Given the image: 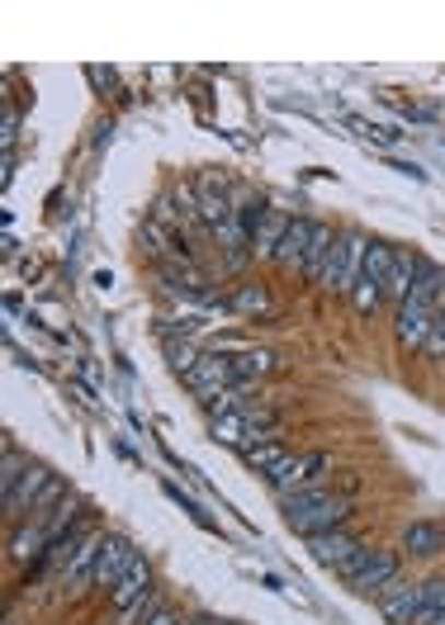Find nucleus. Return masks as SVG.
<instances>
[{
	"label": "nucleus",
	"mask_w": 445,
	"mask_h": 625,
	"mask_svg": "<svg viewBox=\"0 0 445 625\" xmlns=\"http://www.w3.org/2000/svg\"><path fill=\"white\" fill-rule=\"evenodd\" d=\"M441 298H445V270L436 261L418 266V280H412V294L394 308V337L403 351H422L426 346V332H432L436 312H441Z\"/></svg>",
	"instance_id": "obj_1"
},
{
	"label": "nucleus",
	"mask_w": 445,
	"mask_h": 625,
	"mask_svg": "<svg viewBox=\"0 0 445 625\" xmlns=\"http://www.w3.org/2000/svg\"><path fill=\"white\" fill-rule=\"evenodd\" d=\"M280 507H284V526H290L294 535H304V540L323 535V531H341V526L355 517V497L337 493L332 483L298 493V497H290V503H280Z\"/></svg>",
	"instance_id": "obj_2"
},
{
	"label": "nucleus",
	"mask_w": 445,
	"mask_h": 625,
	"mask_svg": "<svg viewBox=\"0 0 445 625\" xmlns=\"http://www.w3.org/2000/svg\"><path fill=\"white\" fill-rule=\"evenodd\" d=\"M398 574H403V550H389V545H365L347 568H337V578L355 597H379Z\"/></svg>",
	"instance_id": "obj_3"
},
{
	"label": "nucleus",
	"mask_w": 445,
	"mask_h": 625,
	"mask_svg": "<svg viewBox=\"0 0 445 625\" xmlns=\"http://www.w3.org/2000/svg\"><path fill=\"white\" fill-rule=\"evenodd\" d=\"M365 251H370V237L361 233V227H347V233H337V247L332 256H327V266H323V275L313 290H323V294H347L355 290V280H361V270H365Z\"/></svg>",
	"instance_id": "obj_4"
},
{
	"label": "nucleus",
	"mask_w": 445,
	"mask_h": 625,
	"mask_svg": "<svg viewBox=\"0 0 445 625\" xmlns=\"http://www.w3.org/2000/svg\"><path fill=\"white\" fill-rule=\"evenodd\" d=\"M327 474H332V455H327V450H294L290 460H284V464L276 469V474L266 479V488L276 493L280 503H290V497H298V493L332 483Z\"/></svg>",
	"instance_id": "obj_5"
},
{
	"label": "nucleus",
	"mask_w": 445,
	"mask_h": 625,
	"mask_svg": "<svg viewBox=\"0 0 445 625\" xmlns=\"http://www.w3.org/2000/svg\"><path fill=\"white\" fill-rule=\"evenodd\" d=\"M133 564H138V545H133V540H128L124 531H105V545H99V559H95V578H91V588L114 592V582H119Z\"/></svg>",
	"instance_id": "obj_6"
},
{
	"label": "nucleus",
	"mask_w": 445,
	"mask_h": 625,
	"mask_svg": "<svg viewBox=\"0 0 445 625\" xmlns=\"http://www.w3.org/2000/svg\"><path fill=\"white\" fill-rule=\"evenodd\" d=\"M185 384L199 393V403L213 393H223V389H233L237 375H233V351H204L199 355V365L185 375Z\"/></svg>",
	"instance_id": "obj_7"
},
{
	"label": "nucleus",
	"mask_w": 445,
	"mask_h": 625,
	"mask_svg": "<svg viewBox=\"0 0 445 625\" xmlns=\"http://www.w3.org/2000/svg\"><path fill=\"white\" fill-rule=\"evenodd\" d=\"M304 545H308V554H313V559H318L323 568H347V564L355 559V554H361V550L370 545V540H361L355 531H347V526H341V531H323V535H308Z\"/></svg>",
	"instance_id": "obj_8"
},
{
	"label": "nucleus",
	"mask_w": 445,
	"mask_h": 625,
	"mask_svg": "<svg viewBox=\"0 0 445 625\" xmlns=\"http://www.w3.org/2000/svg\"><path fill=\"white\" fill-rule=\"evenodd\" d=\"M52 483V469H43V464H28L24 469V479L14 483V488L5 493V526H20L28 521V511H34V503L43 497V488Z\"/></svg>",
	"instance_id": "obj_9"
},
{
	"label": "nucleus",
	"mask_w": 445,
	"mask_h": 625,
	"mask_svg": "<svg viewBox=\"0 0 445 625\" xmlns=\"http://www.w3.org/2000/svg\"><path fill=\"white\" fill-rule=\"evenodd\" d=\"M418 592H422V582H412L398 574L389 588H384L375 597V606H379V616L389 621V625H412V616H418Z\"/></svg>",
	"instance_id": "obj_10"
},
{
	"label": "nucleus",
	"mask_w": 445,
	"mask_h": 625,
	"mask_svg": "<svg viewBox=\"0 0 445 625\" xmlns=\"http://www.w3.org/2000/svg\"><path fill=\"white\" fill-rule=\"evenodd\" d=\"M313 219H304V213H294L290 219V227H284V241H280V251H276V266L280 275H298V270H304V256H308V241H313Z\"/></svg>",
	"instance_id": "obj_11"
},
{
	"label": "nucleus",
	"mask_w": 445,
	"mask_h": 625,
	"mask_svg": "<svg viewBox=\"0 0 445 625\" xmlns=\"http://www.w3.org/2000/svg\"><path fill=\"white\" fill-rule=\"evenodd\" d=\"M156 592V574H152V559L148 554H138V564L128 568V574L114 582V592H109V606L114 611H128V606H138L142 597H152Z\"/></svg>",
	"instance_id": "obj_12"
},
{
	"label": "nucleus",
	"mask_w": 445,
	"mask_h": 625,
	"mask_svg": "<svg viewBox=\"0 0 445 625\" xmlns=\"http://www.w3.org/2000/svg\"><path fill=\"white\" fill-rule=\"evenodd\" d=\"M398 550H403L408 559H436V554H445V526L441 521H408L403 535H398Z\"/></svg>",
	"instance_id": "obj_13"
},
{
	"label": "nucleus",
	"mask_w": 445,
	"mask_h": 625,
	"mask_svg": "<svg viewBox=\"0 0 445 625\" xmlns=\"http://www.w3.org/2000/svg\"><path fill=\"white\" fill-rule=\"evenodd\" d=\"M48 550H52V540L48 531H43V521H20V526H10V564H43L48 559Z\"/></svg>",
	"instance_id": "obj_14"
},
{
	"label": "nucleus",
	"mask_w": 445,
	"mask_h": 625,
	"mask_svg": "<svg viewBox=\"0 0 445 625\" xmlns=\"http://www.w3.org/2000/svg\"><path fill=\"white\" fill-rule=\"evenodd\" d=\"M276 369H280V355L270 351V346H242V351H233V375H237L242 389H256V384L270 379Z\"/></svg>",
	"instance_id": "obj_15"
},
{
	"label": "nucleus",
	"mask_w": 445,
	"mask_h": 625,
	"mask_svg": "<svg viewBox=\"0 0 445 625\" xmlns=\"http://www.w3.org/2000/svg\"><path fill=\"white\" fill-rule=\"evenodd\" d=\"M418 266H422V256L418 251H408V247H398L394 251V266H389V280H384V304H403V298L412 294V280H418Z\"/></svg>",
	"instance_id": "obj_16"
},
{
	"label": "nucleus",
	"mask_w": 445,
	"mask_h": 625,
	"mask_svg": "<svg viewBox=\"0 0 445 625\" xmlns=\"http://www.w3.org/2000/svg\"><path fill=\"white\" fill-rule=\"evenodd\" d=\"M223 308L237 312V318H266V312H270V290H266V284H256V280H237L233 290L223 294Z\"/></svg>",
	"instance_id": "obj_17"
},
{
	"label": "nucleus",
	"mask_w": 445,
	"mask_h": 625,
	"mask_svg": "<svg viewBox=\"0 0 445 625\" xmlns=\"http://www.w3.org/2000/svg\"><path fill=\"white\" fill-rule=\"evenodd\" d=\"M290 219H294V213H284V209H270L266 219H261V227H256V237H251V256H256V261H276Z\"/></svg>",
	"instance_id": "obj_18"
},
{
	"label": "nucleus",
	"mask_w": 445,
	"mask_h": 625,
	"mask_svg": "<svg viewBox=\"0 0 445 625\" xmlns=\"http://www.w3.org/2000/svg\"><path fill=\"white\" fill-rule=\"evenodd\" d=\"M237 455H242V464H247V469H256V474H266V479H270V474H276V469H280L284 460H290L294 450L284 446L280 436H270V440H256V446H242Z\"/></svg>",
	"instance_id": "obj_19"
},
{
	"label": "nucleus",
	"mask_w": 445,
	"mask_h": 625,
	"mask_svg": "<svg viewBox=\"0 0 445 625\" xmlns=\"http://www.w3.org/2000/svg\"><path fill=\"white\" fill-rule=\"evenodd\" d=\"M332 247H337V227L318 223V227H313V241H308V256H304V270H298V280H304V284H318V275H323V266H327V256H332Z\"/></svg>",
	"instance_id": "obj_20"
},
{
	"label": "nucleus",
	"mask_w": 445,
	"mask_h": 625,
	"mask_svg": "<svg viewBox=\"0 0 445 625\" xmlns=\"http://www.w3.org/2000/svg\"><path fill=\"white\" fill-rule=\"evenodd\" d=\"M445 616V574L422 578V592H418V616L412 625H436Z\"/></svg>",
	"instance_id": "obj_21"
},
{
	"label": "nucleus",
	"mask_w": 445,
	"mask_h": 625,
	"mask_svg": "<svg viewBox=\"0 0 445 625\" xmlns=\"http://www.w3.org/2000/svg\"><path fill=\"white\" fill-rule=\"evenodd\" d=\"M266 213H270V204L261 194H237V233L247 237V247H251V237H256V227H261Z\"/></svg>",
	"instance_id": "obj_22"
},
{
	"label": "nucleus",
	"mask_w": 445,
	"mask_h": 625,
	"mask_svg": "<svg viewBox=\"0 0 445 625\" xmlns=\"http://www.w3.org/2000/svg\"><path fill=\"white\" fill-rule=\"evenodd\" d=\"M199 355H204V351H199L195 341H166V361H171V369H176L180 379H185V375H190V369L199 365Z\"/></svg>",
	"instance_id": "obj_23"
},
{
	"label": "nucleus",
	"mask_w": 445,
	"mask_h": 625,
	"mask_svg": "<svg viewBox=\"0 0 445 625\" xmlns=\"http://www.w3.org/2000/svg\"><path fill=\"white\" fill-rule=\"evenodd\" d=\"M426 361H445V304L436 312V322H432V332H426V346H422Z\"/></svg>",
	"instance_id": "obj_24"
},
{
	"label": "nucleus",
	"mask_w": 445,
	"mask_h": 625,
	"mask_svg": "<svg viewBox=\"0 0 445 625\" xmlns=\"http://www.w3.org/2000/svg\"><path fill=\"white\" fill-rule=\"evenodd\" d=\"M142 625H180V616H176V611H156V616H148V621H142Z\"/></svg>",
	"instance_id": "obj_25"
},
{
	"label": "nucleus",
	"mask_w": 445,
	"mask_h": 625,
	"mask_svg": "<svg viewBox=\"0 0 445 625\" xmlns=\"http://www.w3.org/2000/svg\"><path fill=\"white\" fill-rule=\"evenodd\" d=\"M180 625H219L213 616H190V621H180Z\"/></svg>",
	"instance_id": "obj_26"
},
{
	"label": "nucleus",
	"mask_w": 445,
	"mask_h": 625,
	"mask_svg": "<svg viewBox=\"0 0 445 625\" xmlns=\"http://www.w3.org/2000/svg\"><path fill=\"white\" fill-rule=\"evenodd\" d=\"M219 625H237V621H219Z\"/></svg>",
	"instance_id": "obj_27"
}]
</instances>
